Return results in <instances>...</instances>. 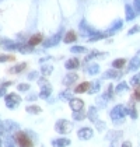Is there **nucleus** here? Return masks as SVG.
<instances>
[{
    "instance_id": "obj_26",
    "label": "nucleus",
    "mask_w": 140,
    "mask_h": 147,
    "mask_svg": "<svg viewBox=\"0 0 140 147\" xmlns=\"http://www.w3.org/2000/svg\"><path fill=\"white\" fill-rule=\"evenodd\" d=\"M88 71H90L91 74H95V73L98 71V66H97V65H94V66H91V67H90V70H88Z\"/></svg>"
},
{
    "instance_id": "obj_14",
    "label": "nucleus",
    "mask_w": 140,
    "mask_h": 147,
    "mask_svg": "<svg viewBox=\"0 0 140 147\" xmlns=\"http://www.w3.org/2000/svg\"><path fill=\"white\" fill-rule=\"evenodd\" d=\"M50 91H52V88H50L49 86H45V87L42 88V91H41V94H39V97H41V98H46L48 95L50 94Z\"/></svg>"
},
{
    "instance_id": "obj_13",
    "label": "nucleus",
    "mask_w": 140,
    "mask_h": 147,
    "mask_svg": "<svg viewBox=\"0 0 140 147\" xmlns=\"http://www.w3.org/2000/svg\"><path fill=\"white\" fill-rule=\"evenodd\" d=\"M25 67H27V63H21V65H17V66H14V67L10 69V73H20V71H23Z\"/></svg>"
},
{
    "instance_id": "obj_33",
    "label": "nucleus",
    "mask_w": 140,
    "mask_h": 147,
    "mask_svg": "<svg viewBox=\"0 0 140 147\" xmlns=\"http://www.w3.org/2000/svg\"><path fill=\"white\" fill-rule=\"evenodd\" d=\"M7 86H11V81H6V83H3V84H1V87H3V88H7Z\"/></svg>"
},
{
    "instance_id": "obj_31",
    "label": "nucleus",
    "mask_w": 140,
    "mask_h": 147,
    "mask_svg": "<svg viewBox=\"0 0 140 147\" xmlns=\"http://www.w3.org/2000/svg\"><path fill=\"white\" fill-rule=\"evenodd\" d=\"M6 132V127H4V123L3 122H0V135H3Z\"/></svg>"
},
{
    "instance_id": "obj_23",
    "label": "nucleus",
    "mask_w": 140,
    "mask_h": 147,
    "mask_svg": "<svg viewBox=\"0 0 140 147\" xmlns=\"http://www.w3.org/2000/svg\"><path fill=\"white\" fill-rule=\"evenodd\" d=\"M20 91H28V88H30V86L28 84H24V83H21V84H18V87H17Z\"/></svg>"
},
{
    "instance_id": "obj_16",
    "label": "nucleus",
    "mask_w": 140,
    "mask_h": 147,
    "mask_svg": "<svg viewBox=\"0 0 140 147\" xmlns=\"http://www.w3.org/2000/svg\"><path fill=\"white\" fill-rule=\"evenodd\" d=\"M27 112H30V113H39V112H41V108H39V107H36V105L27 107Z\"/></svg>"
},
{
    "instance_id": "obj_36",
    "label": "nucleus",
    "mask_w": 140,
    "mask_h": 147,
    "mask_svg": "<svg viewBox=\"0 0 140 147\" xmlns=\"http://www.w3.org/2000/svg\"><path fill=\"white\" fill-rule=\"evenodd\" d=\"M0 147H1V140H0Z\"/></svg>"
},
{
    "instance_id": "obj_7",
    "label": "nucleus",
    "mask_w": 140,
    "mask_h": 147,
    "mask_svg": "<svg viewBox=\"0 0 140 147\" xmlns=\"http://www.w3.org/2000/svg\"><path fill=\"white\" fill-rule=\"evenodd\" d=\"M90 86H91V84H90L88 81L80 83V84H79V86L74 88V92H76V94H81V92H85V91L90 90Z\"/></svg>"
},
{
    "instance_id": "obj_9",
    "label": "nucleus",
    "mask_w": 140,
    "mask_h": 147,
    "mask_svg": "<svg viewBox=\"0 0 140 147\" xmlns=\"http://www.w3.org/2000/svg\"><path fill=\"white\" fill-rule=\"evenodd\" d=\"M53 147H66L70 144V140L69 139H56V140H53Z\"/></svg>"
},
{
    "instance_id": "obj_8",
    "label": "nucleus",
    "mask_w": 140,
    "mask_h": 147,
    "mask_svg": "<svg viewBox=\"0 0 140 147\" xmlns=\"http://www.w3.org/2000/svg\"><path fill=\"white\" fill-rule=\"evenodd\" d=\"M77 77H79L77 74H74V73H70V74H67V76L63 79V84H65V86H70V84H73V83L77 80Z\"/></svg>"
},
{
    "instance_id": "obj_34",
    "label": "nucleus",
    "mask_w": 140,
    "mask_h": 147,
    "mask_svg": "<svg viewBox=\"0 0 140 147\" xmlns=\"http://www.w3.org/2000/svg\"><path fill=\"white\" fill-rule=\"evenodd\" d=\"M6 94V88H3V87H0V97H3Z\"/></svg>"
},
{
    "instance_id": "obj_17",
    "label": "nucleus",
    "mask_w": 140,
    "mask_h": 147,
    "mask_svg": "<svg viewBox=\"0 0 140 147\" xmlns=\"http://www.w3.org/2000/svg\"><path fill=\"white\" fill-rule=\"evenodd\" d=\"M133 98L136 101H140V86H136L135 87V91H133Z\"/></svg>"
},
{
    "instance_id": "obj_30",
    "label": "nucleus",
    "mask_w": 140,
    "mask_h": 147,
    "mask_svg": "<svg viewBox=\"0 0 140 147\" xmlns=\"http://www.w3.org/2000/svg\"><path fill=\"white\" fill-rule=\"evenodd\" d=\"M84 118V115L80 112H74V119H83Z\"/></svg>"
},
{
    "instance_id": "obj_29",
    "label": "nucleus",
    "mask_w": 140,
    "mask_h": 147,
    "mask_svg": "<svg viewBox=\"0 0 140 147\" xmlns=\"http://www.w3.org/2000/svg\"><path fill=\"white\" fill-rule=\"evenodd\" d=\"M105 77H116V73L115 71H106L105 73Z\"/></svg>"
},
{
    "instance_id": "obj_19",
    "label": "nucleus",
    "mask_w": 140,
    "mask_h": 147,
    "mask_svg": "<svg viewBox=\"0 0 140 147\" xmlns=\"http://www.w3.org/2000/svg\"><path fill=\"white\" fill-rule=\"evenodd\" d=\"M4 144H6V147H15V144H14V139H13V137H7Z\"/></svg>"
},
{
    "instance_id": "obj_24",
    "label": "nucleus",
    "mask_w": 140,
    "mask_h": 147,
    "mask_svg": "<svg viewBox=\"0 0 140 147\" xmlns=\"http://www.w3.org/2000/svg\"><path fill=\"white\" fill-rule=\"evenodd\" d=\"M13 56H6V55H0V62H6V60H13Z\"/></svg>"
},
{
    "instance_id": "obj_28",
    "label": "nucleus",
    "mask_w": 140,
    "mask_h": 147,
    "mask_svg": "<svg viewBox=\"0 0 140 147\" xmlns=\"http://www.w3.org/2000/svg\"><path fill=\"white\" fill-rule=\"evenodd\" d=\"M36 77H38V73H36V71H31V73H30V76H28V79L30 80H35Z\"/></svg>"
},
{
    "instance_id": "obj_22",
    "label": "nucleus",
    "mask_w": 140,
    "mask_h": 147,
    "mask_svg": "<svg viewBox=\"0 0 140 147\" xmlns=\"http://www.w3.org/2000/svg\"><path fill=\"white\" fill-rule=\"evenodd\" d=\"M70 97H71L70 91H65V92H62V94H60V98H62V100H69Z\"/></svg>"
},
{
    "instance_id": "obj_25",
    "label": "nucleus",
    "mask_w": 140,
    "mask_h": 147,
    "mask_svg": "<svg viewBox=\"0 0 140 147\" xmlns=\"http://www.w3.org/2000/svg\"><path fill=\"white\" fill-rule=\"evenodd\" d=\"M88 116L93 119V122H95V108H91V111L88 113Z\"/></svg>"
},
{
    "instance_id": "obj_18",
    "label": "nucleus",
    "mask_w": 140,
    "mask_h": 147,
    "mask_svg": "<svg viewBox=\"0 0 140 147\" xmlns=\"http://www.w3.org/2000/svg\"><path fill=\"white\" fill-rule=\"evenodd\" d=\"M42 73H44V76H49L52 73V66L50 65L49 66H42Z\"/></svg>"
},
{
    "instance_id": "obj_15",
    "label": "nucleus",
    "mask_w": 140,
    "mask_h": 147,
    "mask_svg": "<svg viewBox=\"0 0 140 147\" xmlns=\"http://www.w3.org/2000/svg\"><path fill=\"white\" fill-rule=\"evenodd\" d=\"M125 63H126V60H125V59H116L112 65H114V67L115 69H120V67H123V66H125Z\"/></svg>"
},
{
    "instance_id": "obj_2",
    "label": "nucleus",
    "mask_w": 140,
    "mask_h": 147,
    "mask_svg": "<svg viewBox=\"0 0 140 147\" xmlns=\"http://www.w3.org/2000/svg\"><path fill=\"white\" fill-rule=\"evenodd\" d=\"M71 127H73L71 122L66 121V119H62V121H59L58 123L55 125V129H56V132H59V133H69L70 130H71Z\"/></svg>"
},
{
    "instance_id": "obj_11",
    "label": "nucleus",
    "mask_w": 140,
    "mask_h": 147,
    "mask_svg": "<svg viewBox=\"0 0 140 147\" xmlns=\"http://www.w3.org/2000/svg\"><path fill=\"white\" fill-rule=\"evenodd\" d=\"M79 67V60L74 57V59H69L67 62H66V69H77Z\"/></svg>"
},
{
    "instance_id": "obj_35",
    "label": "nucleus",
    "mask_w": 140,
    "mask_h": 147,
    "mask_svg": "<svg viewBox=\"0 0 140 147\" xmlns=\"http://www.w3.org/2000/svg\"><path fill=\"white\" fill-rule=\"evenodd\" d=\"M123 147H130V144H129V143H125V144H123Z\"/></svg>"
},
{
    "instance_id": "obj_32",
    "label": "nucleus",
    "mask_w": 140,
    "mask_h": 147,
    "mask_svg": "<svg viewBox=\"0 0 140 147\" xmlns=\"http://www.w3.org/2000/svg\"><path fill=\"white\" fill-rule=\"evenodd\" d=\"M27 100H30V101H34V100H36V95H35V94H31L30 97H27Z\"/></svg>"
},
{
    "instance_id": "obj_21",
    "label": "nucleus",
    "mask_w": 140,
    "mask_h": 147,
    "mask_svg": "<svg viewBox=\"0 0 140 147\" xmlns=\"http://www.w3.org/2000/svg\"><path fill=\"white\" fill-rule=\"evenodd\" d=\"M98 86H100L98 83H94V84H93V87H91V88L88 90V92H90V94H94V92H97V91H98V88H100Z\"/></svg>"
},
{
    "instance_id": "obj_10",
    "label": "nucleus",
    "mask_w": 140,
    "mask_h": 147,
    "mask_svg": "<svg viewBox=\"0 0 140 147\" xmlns=\"http://www.w3.org/2000/svg\"><path fill=\"white\" fill-rule=\"evenodd\" d=\"M76 39H77L76 32H74V31H67V34L65 36V42H66V44H71V42H74Z\"/></svg>"
},
{
    "instance_id": "obj_1",
    "label": "nucleus",
    "mask_w": 140,
    "mask_h": 147,
    "mask_svg": "<svg viewBox=\"0 0 140 147\" xmlns=\"http://www.w3.org/2000/svg\"><path fill=\"white\" fill-rule=\"evenodd\" d=\"M15 142H17V144L20 147H32V140L24 132H18L15 135Z\"/></svg>"
},
{
    "instance_id": "obj_20",
    "label": "nucleus",
    "mask_w": 140,
    "mask_h": 147,
    "mask_svg": "<svg viewBox=\"0 0 140 147\" xmlns=\"http://www.w3.org/2000/svg\"><path fill=\"white\" fill-rule=\"evenodd\" d=\"M23 53H27V52H30L31 49H32V46H30V45H25V46H23V45H20V48H18Z\"/></svg>"
},
{
    "instance_id": "obj_27",
    "label": "nucleus",
    "mask_w": 140,
    "mask_h": 147,
    "mask_svg": "<svg viewBox=\"0 0 140 147\" xmlns=\"http://www.w3.org/2000/svg\"><path fill=\"white\" fill-rule=\"evenodd\" d=\"M71 51H73V52H85V48H81V46H76V48H73Z\"/></svg>"
},
{
    "instance_id": "obj_5",
    "label": "nucleus",
    "mask_w": 140,
    "mask_h": 147,
    "mask_svg": "<svg viewBox=\"0 0 140 147\" xmlns=\"http://www.w3.org/2000/svg\"><path fill=\"white\" fill-rule=\"evenodd\" d=\"M91 136H93V130L90 127H83V129L79 130V137L83 139V140H88Z\"/></svg>"
},
{
    "instance_id": "obj_6",
    "label": "nucleus",
    "mask_w": 140,
    "mask_h": 147,
    "mask_svg": "<svg viewBox=\"0 0 140 147\" xmlns=\"http://www.w3.org/2000/svg\"><path fill=\"white\" fill-rule=\"evenodd\" d=\"M44 41V38H42V35L41 34H35L32 35L30 39H28V45L30 46H35V45H39L41 42Z\"/></svg>"
},
{
    "instance_id": "obj_3",
    "label": "nucleus",
    "mask_w": 140,
    "mask_h": 147,
    "mask_svg": "<svg viewBox=\"0 0 140 147\" xmlns=\"http://www.w3.org/2000/svg\"><path fill=\"white\" fill-rule=\"evenodd\" d=\"M6 105L10 108V109H13V108H15L20 102H21V98L15 94V92H10L9 95H6Z\"/></svg>"
},
{
    "instance_id": "obj_12",
    "label": "nucleus",
    "mask_w": 140,
    "mask_h": 147,
    "mask_svg": "<svg viewBox=\"0 0 140 147\" xmlns=\"http://www.w3.org/2000/svg\"><path fill=\"white\" fill-rule=\"evenodd\" d=\"M122 109H123L122 107H116V108H115V109L112 111V113H111V115H112V118H114V119H116V118H120V116H123V113H125V112H123Z\"/></svg>"
},
{
    "instance_id": "obj_4",
    "label": "nucleus",
    "mask_w": 140,
    "mask_h": 147,
    "mask_svg": "<svg viewBox=\"0 0 140 147\" xmlns=\"http://www.w3.org/2000/svg\"><path fill=\"white\" fill-rule=\"evenodd\" d=\"M70 108L74 112H80L83 108H84V102L80 98H73V100H70Z\"/></svg>"
}]
</instances>
